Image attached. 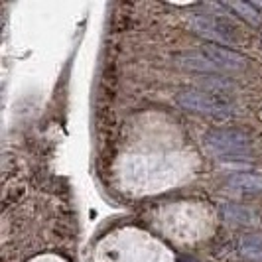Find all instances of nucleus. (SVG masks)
<instances>
[{
  "instance_id": "1",
  "label": "nucleus",
  "mask_w": 262,
  "mask_h": 262,
  "mask_svg": "<svg viewBox=\"0 0 262 262\" xmlns=\"http://www.w3.org/2000/svg\"><path fill=\"white\" fill-rule=\"evenodd\" d=\"M176 103L191 115H201V117H209L215 120H227L235 115V105L223 93L189 89V91L180 93L176 97Z\"/></svg>"
},
{
  "instance_id": "2",
  "label": "nucleus",
  "mask_w": 262,
  "mask_h": 262,
  "mask_svg": "<svg viewBox=\"0 0 262 262\" xmlns=\"http://www.w3.org/2000/svg\"><path fill=\"white\" fill-rule=\"evenodd\" d=\"M189 26L197 36H203L213 43H236L238 28L233 20L219 14H191Z\"/></svg>"
},
{
  "instance_id": "3",
  "label": "nucleus",
  "mask_w": 262,
  "mask_h": 262,
  "mask_svg": "<svg viewBox=\"0 0 262 262\" xmlns=\"http://www.w3.org/2000/svg\"><path fill=\"white\" fill-rule=\"evenodd\" d=\"M205 146L219 156L241 158L252 148V138L236 128H211L203 134Z\"/></svg>"
},
{
  "instance_id": "4",
  "label": "nucleus",
  "mask_w": 262,
  "mask_h": 262,
  "mask_svg": "<svg viewBox=\"0 0 262 262\" xmlns=\"http://www.w3.org/2000/svg\"><path fill=\"white\" fill-rule=\"evenodd\" d=\"M201 52L205 53L221 71H243L249 66V57L247 55H243L241 52H235V50H229L221 43L205 41L201 46Z\"/></svg>"
},
{
  "instance_id": "5",
  "label": "nucleus",
  "mask_w": 262,
  "mask_h": 262,
  "mask_svg": "<svg viewBox=\"0 0 262 262\" xmlns=\"http://www.w3.org/2000/svg\"><path fill=\"white\" fill-rule=\"evenodd\" d=\"M225 185L241 195H258L262 193V176L252 171H235L225 180Z\"/></svg>"
},
{
  "instance_id": "6",
  "label": "nucleus",
  "mask_w": 262,
  "mask_h": 262,
  "mask_svg": "<svg viewBox=\"0 0 262 262\" xmlns=\"http://www.w3.org/2000/svg\"><path fill=\"white\" fill-rule=\"evenodd\" d=\"M176 61L178 66L189 69V71H197V73H205V75H221V69L211 61L205 53L201 52H184L176 55Z\"/></svg>"
},
{
  "instance_id": "7",
  "label": "nucleus",
  "mask_w": 262,
  "mask_h": 262,
  "mask_svg": "<svg viewBox=\"0 0 262 262\" xmlns=\"http://www.w3.org/2000/svg\"><path fill=\"white\" fill-rule=\"evenodd\" d=\"M221 215L229 225L236 227H252L258 223V215L252 209L245 205H236V203H225L221 205Z\"/></svg>"
},
{
  "instance_id": "8",
  "label": "nucleus",
  "mask_w": 262,
  "mask_h": 262,
  "mask_svg": "<svg viewBox=\"0 0 262 262\" xmlns=\"http://www.w3.org/2000/svg\"><path fill=\"white\" fill-rule=\"evenodd\" d=\"M221 8L236 14L241 20H245V22L252 28H258L262 24V12L252 4V2H241V0H235V2H223Z\"/></svg>"
},
{
  "instance_id": "9",
  "label": "nucleus",
  "mask_w": 262,
  "mask_h": 262,
  "mask_svg": "<svg viewBox=\"0 0 262 262\" xmlns=\"http://www.w3.org/2000/svg\"><path fill=\"white\" fill-rule=\"evenodd\" d=\"M236 252L245 262H262V236L243 235L236 241Z\"/></svg>"
},
{
  "instance_id": "10",
  "label": "nucleus",
  "mask_w": 262,
  "mask_h": 262,
  "mask_svg": "<svg viewBox=\"0 0 262 262\" xmlns=\"http://www.w3.org/2000/svg\"><path fill=\"white\" fill-rule=\"evenodd\" d=\"M260 48H262V34H260Z\"/></svg>"
}]
</instances>
